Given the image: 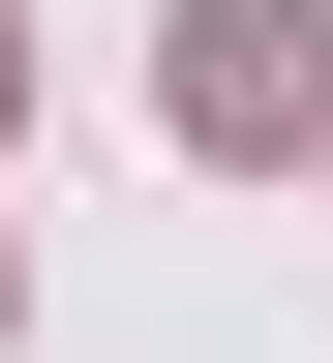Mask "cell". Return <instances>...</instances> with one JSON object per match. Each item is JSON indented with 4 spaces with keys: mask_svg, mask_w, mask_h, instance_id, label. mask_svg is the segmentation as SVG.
<instances>
[{
    "mask_svg": "<svg viewBox=\"0 0 333 363\" xmlns=\"http://www.w3.org/2000/svg\"><path fill=\"white\" fill-rule=\"evenodd\" d=\"M0 121H31V30H0Z\"/></svg>",
    "mask_w": 333,
    "mask_h": 363,
    "instance_id": "cell-2",
    "label": "cell"
},
{
    "mask_svg": "<svg viewBox=\"0 0 333 363\" xmlns=\"http://www.w3.org/2000/svg\"><path fill=\"white\" fill-rule=\"evenodd\" d=\"M333 121V0H182V152H303Z\"/></svg>",
    "mask_w": 333,
    "mask_h": 363,
    "instance_id": "cell-1",
    "label": "cell"
}]
</instances>
